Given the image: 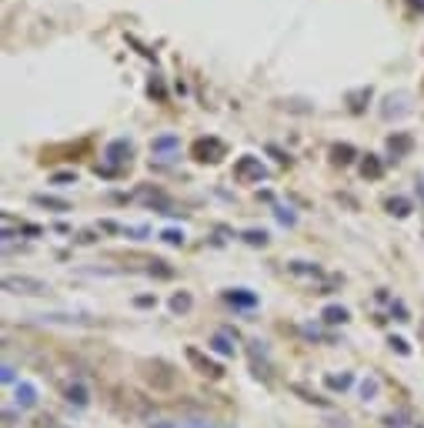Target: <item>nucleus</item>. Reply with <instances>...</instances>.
<instances>
[{"mask_svg": "<svg viewBox=\"0 0 424 428\" xmlns=\"http://www.w3.org/2000/svg\"><path fill=\"white\" fill-rule=\"evenodd\" d=\"M421 332H424V328H421Z\"/></svg>", "mask_w": 424, "mask_h": 428, "instance_id": "obj_13", "label": "nucleus"}, {"mask_svg": "<svg viewBox=\"0 0 424 428\" xmlns=\"http://www.w3.org/2000/svg\"><path fill=\"white\" fill-rule=\"evenodd\" d=\"M328 385H331V388H347V385H351V375H341V378H328Z\"/></svg>", "mask_w": 424, "mask_h": 428, "instance_id": "obj_7", "label": "nucleus"}, {"mask_svg": "<svg viewBox=\"0 0 424 428\" xmlns=\"http://www.w3.org/2000/svg\"><path fill=\"white\" fill-rule=\"evenodd\" d=\"M7 288H33V291H40L44 284H37V281H27V278H24V281H14V278H10V281H7Z\"/></svg>", "mask_w": 424, "mask_h": 428, "instance_id": "obj_6", "label": "nucleus"}, {"mask_svg": "<svg viewBox=\"0 0 424 428\" xmlns=\"http://www.w3.org/2000/svg\"><path fill=\"white\" fill-rule=\"evenodd\" d=\"M151 428H177V425H174V421H167V418H154Z\"/></svg>", "mask_w": 424, "mask_h": 428, "instance_id": "obj_8", "label": "nucleus"}, {"mask_svg": "<svg viewBox=\"0 0 424 428\" xmlns=\"http://www.w3.org/2000/svg\"><path fill=\"white\" fill-rule=\"evenodd\" d=\"M17 405H20V408H33V405H37V391H33V385H17Z\"/></svg>", "mask_w": 424, "mask_h": 428, "instance_id": "obj_3", "label": "nucleus"}, {"mask_svg": "<svg viewBox=\"0 0 424 428\" xmlns=\"http://www.w3.org/2000/svg\"><path fill=\"white\" fill-rule=\"evenodd\" d=\"M328 321H344V311H337V308H331V311H328Z\"/></svg>", "mask_w": 424, "mask_h": 428, "instance_id": "obj_10", "label": "nucleus"}, {"mask_svg": "<svg viewBox=\"0 0 424 428\" xmlns=\"http://www.w3.org/2000/svg\"><path fill=\"white\" fill-rule=\"evenodd\" d=\"M187 358H191V361L197 365V372H200V375H210V378H217V375H221V368H217L214 361H207V358L200 355L197 348H187Z\"/></svg>", "mask_w": 424, "mask_h": 428, "instance_id": "obj_2", "label": "nucleus"}, {"mask_svg": "<svg viewBox=\"0 0 424 428\" xmlns=\"http://www.w3.org/2000/svg\"><path fill=\"white\" fill-rule=\"evenodd\" d=\"M64 398L70 405H77V408H84V405L90 402V395H87V388L80 385V381H70V385H64Z\"/></svg>", "mask_w": 424, "mask_h": 428, "instance_id": "obj_1", "label": "nucleus"}, {"mask_svg": "<svg viewBox=\"0 0 424 428\" xmlns=\"http://www.w3.org/2000/svg\"><path fill=\"white\" fill-rule=\"evenodd\" d=\"M181 428H217V425H207V421H184Z\"/></svg>", "mask_w": 424, "mask_h": 428, "instance_id": "obj_9", "label": "nucleus"}, {"mask_svg": "<svg viewBox=\"0 0 424 428\" xmlns=\"http://www.w3.org/2000/svg\"><path fill=\"white\" fill-rule=\"evenodd\" d=\"M187 305H191V301H187L184 294H181V298H174V308H177V311H181V308H187Z\"/></svg>", "mask_w": 424, "mask_h": 428, "instance_id": "obj_11", "label": "nucleus"}, {"mask_svg": "<svg viewBox=\"0 0 424 428\" xmlns=\"http://www.w3.org/2000/svg\"><path fill=\"white\" fill-rule=\"evenodd\" d=\"M210 345H214V351H217V355H231V351H234V348L227 345V338H224V335H217V338L210 341Z\"/></svg>", "mask_w": 424, "mask_h": 428, "instance_id": "obj_4", "label": "nucleus"}, {"mask_svg": "<svg viewBox=\"0 0 424 428\" xmlns=\"http://www.w3.org/2000/svg\"><path fill=\"white\" fill-rule=\"evenodd\" d=\"M297 395H304V402H314V405H331L328 398H321V395H311V391H304V388H294Z\"/></svg>", "mask_w": 424, "mask_h": 428, "instance_id": "obj_5", "label": "nucleus"}, {"mask_svg": "<svg viewBox=\"0 0 424 428\" xmlns=\"http://www.w3.org/2000/svg\"><path fill=\"white\" fill-rule=\"evenodd\" d=\"M417 428H424V425H417Z\"/></svg>", "mask_w": 424, "mask_h": 428, "instance_id": "obj_12", "label": "nucleus"}]
</instances>
